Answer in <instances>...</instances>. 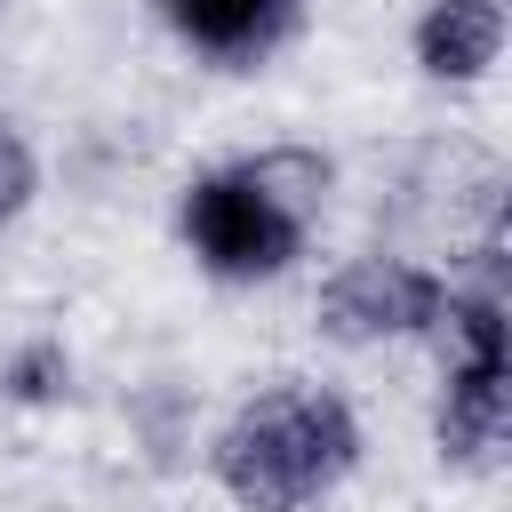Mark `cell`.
Segmentation results:
<instances>
[{
  "label": "cell",
  "mask_w": 512,
  "mask_h": 512,
  "mask_svg": "<svg viewBox=\"0 0 512 512\" xmlns=\"http://www.w3.org/2000/svg\"><path fill=\"white\" fill-rule=\"evenodd\" d=\"M504 56V0H432L416 16V64L432 80H480Z\"/></svg>",
  "instance_id": "cell-6"
},
{
  "label": "cell",
  "mask_w": 512,
  "mask_h": 512,
  "mask_svg": "<svg viewBox=\"0 0 512 512\" xmlns=\"http://www.w3.org/2000/svg\"><path fill=\"white\" fill-rule=\"evenodd\" d=\"M448 376H440V408H432V440L440 464L480 472L504 448V416H512V360H504V288L496 272L472 288H448Z\"/></svg>",
  "instance_id": "cell-3"
},
{
  "label": "cell",
  "mask_w": 512,
  "mask_h": 512,
  "mask_svg": "<svg viewBox=\"0 0 512 512\" xmlns=\"http://www.w3.org/2000/svg\"><path fill=\"white\" fill-rule=\"evenodd\" d=\"M0 392H8V400H24V408L64 400V392H72V352H64V344H24V352L0 368Z\"/></svg>",
  "instance_id": "cell-7"
},
{
  "label": "cell",
  "mask_w": 512,
  "mask_h": 512,
  "mask_svg": "<svg viewBox=\"0 0 512 512\" xmlns=\"http://www.w3.org/2000/svg\"><path fill=\"white\" fill-rule=\"evenodd\" d=\"M328 200V160L312 152H256L184 184V240L216 280H272L304 256L312 216Z\"/></svg>",
  "instance_id": "cell-2"
},
{
  "label": "cell",
  "mask_w": 512,
  "mask_h": 512,
  "mask_svg": "<svg viewBox=\"0 0 512 512\" xmlns=\"http://www.w3.org/2000/svg\"><path fill=\"white\" fill-rule=\"evenodd\" d=\"M160 16L192 56L224 64V72H256L264 56L288 48L304 8L296 0H160Z\"/></svg>",
  "instance_id": "cell-5"
},
{
  "label": "cell",
  "mask_w": 512,
  "mask_h": 512,
  "mask_svg": "<svg viewBox=\"0 0 512 512\" xmlns=\"http://www.w3.org/2000/svg\"><path fill=\"white\" fill-rule=\"evenodd\" d=\"M448 312V280L432 264H408V256H352L320 280L312 296V328L328 344H408V336H432Z\"/></svg>",
  "instance_id": "cell-4"
},
{
  "label": "cell",
  "mask_w": 512,
  "mask_h": 512,
  "mask_svg": "<svg viewBox=\"0 0 512 512\" xmlns=\"http://www.w3.org/2000/svg\"><path fill=\"white\" fill-rule=\"evenodd\" d=\"M32 192H40V160H32V144L0 120V224H16V216L32 208Z\"/></svg>",
  "instance_id": "cell-8"
},
{
  "label": "cell",
  "mask_w": 512,
  "mask_h": 512,
  "mask_svg": "<svg viewBox=\"0 0 512 512\" xmlns=\"http://www.w3.org/2000/svg\"><path fill=\"white\" fill-rule=\"evenodd\" d=\"M352 464H360V416L328 384H272L240 400L208 448V472L240 512H304L336 496Z\"/></svg>",
  "instance_id": "cell-1"
}]
</instances>
